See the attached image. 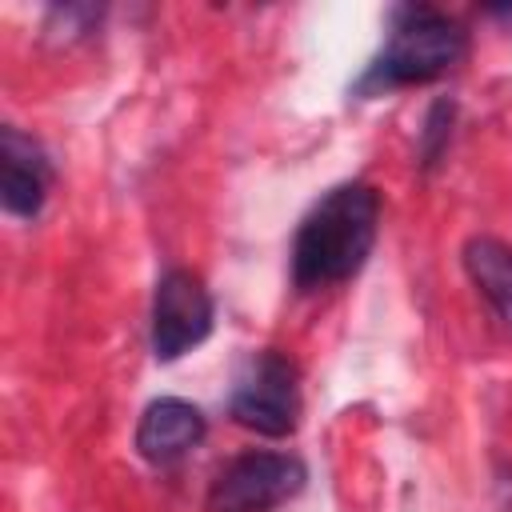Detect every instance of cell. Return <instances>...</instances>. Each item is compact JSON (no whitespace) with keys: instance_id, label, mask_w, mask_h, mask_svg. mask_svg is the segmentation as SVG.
<instances>
[{"instance_id":"3","label":"cell","mask_w":512,"mask_h":512,"mask_svg":"<svg viewBox=\"0 0 512 512\" xmlns=\"http://www.w3.org/2000/svg\"><path fill=\"white\" fill-rule=\"evenodd\" d=\"M228 416L260 436H288L300 424V376L296 364L272 348L252 352L228 392Z\"/></svg>"},{"instance_id":"4","label":"cell","mask_w":512,"mask_h":512,"mask_svg":"<svg viewBox=\"0 0 512 512\" xmlns=\"http://www.w3.org/2000/svg\"><path fill=\"white\" fill-rule=\"evenodd\" d=\"M308 480V468L300 456L288 452H244L228 460L212 488H208V512H272L284 500H292Z\"/></svg>"},{"instance_id":"8","label":"cell","mask_w":512,"mask_h":512,"mask_svg":"<svg viewBox=\"0 0 512 512\" xmlns=\"http://www.w3.org/2000/svg\"><path fill=\"white\" fill-rule=\"evenodd\" d=\"M464 272L496 312L504 328H512V248L496 236H472L464 244Z\"/></svg>"},{"instance_id":"1","label":"cell","mask_w":512,"mask_h":512,"mask_svg":"<svg viewBox=\"0 0 512 512\" xmlns=\"http://www.w3.org/2000/svg\"><path fill=\"white\" fill-rule=\"evenodd\" d=\"M380 232V192L364 180L336 184L300 220L292 240V280L300 292L352 280Z\"/></svg>"},{"instance_id":"7","label":"cell","mask_w":512,"mask_h":512,"mask_svg":"<svg viewBox=\"0 0 512 512\" xmlns=\"http://www.w3.org/2000/svg\"><path fill=\"white\" fill-rule=\"evenodd\" d=\"M208 424L204 412L180 396H160L144 408L140 424H136V452L148 464H176L184 460L200 440H204Z\"/></svg>"},{"instance_id":"5","label":"cell","mask_w":512,"mask_h":512,"mask_svg":"<svg viewBox=\"0 0 512 512\" xmlns=\"http://www.w3.org/2000/svg\"><path fill=\"white\" fill-rule=\"evenodd\" d=\"M212 332V296L188 268H168L152 296V356L176 360Z\"/></svg>"},{"instance_id":"2","label":"cell","mask_w":512,"mask_h":512,"mask_svg":"<svg viewBox=\"0 0 512 512\" xmlns=\"http://www.w3.org/2000/svg\"><path fill=\"white\" fill-rule=\"evenodd\" d=\"M468 52V32L460 20L432 4H400L388 24V40L376 60L356 80V96H384L392 88L428 84L456 68Z\"/></svg>"},{"instance_id":"6","label":"cell","mask_w":512,"mask_h":512,"mask_svg":"<svg viewBox=\"0 0 512 512\" xmlns=\"http://www.w3.org/2000/svg\"><path fill=\"white\" fill-rule=\"evenodd\" d=\"M52 188V160L48 152L24 136L20 128H0V200L8 216L36 220Z\"/></svg>"},{"instance_id":"10","label":"cell","mask_w":512,"mask_h":512,"mask_svg":"<svg viewBox=\"0 0 512 512\" xmlns=\"http://www.w3.org/2000/svg\"><path fill=\"white\" fill-rule=\"evenodd\" d=\"M492 16H496V20H504V24H508V28H512V8H496V12H492Z\"/></svg>"},{"instance_id":"9","label":"cell","mask_w":512,"mask_h":512,"mask_svg":"<svg viewBox=\"0 0 512 512\" xmlns=\"http://www.w3.org/2000/svg\"><path fill=\"white\" fill-rule=\"evenodd\" d=\"M448 136H452V100H436L428 108V120H424V132H420V164L424 168H432L444 156Z\"/></svg>"}]
</instances>
